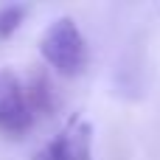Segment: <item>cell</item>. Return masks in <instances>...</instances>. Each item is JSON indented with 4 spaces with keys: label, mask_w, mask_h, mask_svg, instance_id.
Returning a JSON list of instances; mask_svg holds the SVG:
<instances>
[{
    "label": "cell",
    "mask_w": 160,
    "mask_h": 160,
    "mask_svg": "<svg viewBox=\"0 0 160 160\" xmlns=\"http://www.w3.org/2000/svg\"><path fill=\"white\" fill-rule=\"evenodd\" d=\"M34 107L25 90V82L11 70L0 68V132L20 138L34 127Z\"/></svg>",
    "instance_id": "cell-2"
},
{
    "label": "cell",
    "mask_w": 160,
    "mask_h": 160,
    "mask_svg": "<svg viewBox=\"0 0 160 160\" xmlns=\"http://www.w3.org/2000/svg\"><path fill=\"white\" fill-rule=\"evenodd\" d=\"M90 158V127L76 124L48 141L34 160H87Z\"/></svg>",
    "instance_id": "cell-3"
},
{
    "label": "cell",
    "mask_w": 160,
    "mask_h": 160,
    "mask_svg": "<svg viewBox=\"0 0 160 160\" xmlns=\"http://www.w3.org/2000/svg\"><path fill=\"white\" fill-rule=\"evenodd\" d=\"M22 14H25V8H20V6H8V8H3V11H0V37H8V34L20 25Z\"/></svg>",
    "instance_id": "cell-4"
},
{
    "label": "cell",
    "mask_w": 160,
    "mask_h": 160,
    "mask_svg": "<svg viewBox=\"0 0 160 160\" xmlns=\"http://www.w3.org/2000/svg\"><path fill=\"white\" fill-rule=\"evenodd\" d=\"M39 56L42 62L59 76H79L87 68V39L79 31L73 17L53 20L39 37Z\"/></svg>",
    "instance_id": "cell-1"
}]
</instances>
